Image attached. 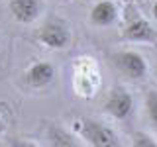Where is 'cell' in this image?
<instances>
[{"label":"cell","mask_w":157,"mask_h":147,"mask_svg":"<svg viewBox=\"0 0 157 147\" xmlns=\"http://www.w3.org/2000/svg\"><path fill=\"white\" fill-rule=\"evenodd\" d=\"M75 130L81 131V135L92 147H120L118 135L108 126L94 120H81L75 124Z\"/></svg>","instance_id":"1"},{"label":"cell","mask_w":157,"mask_h":147,"mask_svg":"<svg viewBox=\"0 0 157 147\" xmlns=\"http://www.w3.org/2000/svg\"><path fill=\"white\" fill-rule=\"evenodd\" d=\"M37 39L45 47L51 49H65L71 41V32L67 24L61 20H47L37 32Z\"/></svg>","instance_id":"2"},{"label":"cell","mask_w":157,"mask_h":147,"mask_svg":"<svg viewBox=\"0 0 157 147\" xmlns=\"http://www.w3.org/2000/svg\"><path fill=\"white\" fill-rule=\"evenodd\" d=\"M114 63H116V67L130 78H144L145 73H147L145 59L136 51H120V53H116Z\"/></svg>","instance_id":"3"},{"label":"cell","mask_w":157,"mask_h":147,"mask_svg":"<svg viewBox=\"0 0 157 147\" xmlns=\"http://www.w3.org/2000/svg\"><path fill=\"white\" fill-rule=\"evenodd\" d=\"M104 108L112 118L124 120V118H128L132 114V110H134V98H132V94L126 90V88L118 86L108 94V100H106Z\"/></svg>","instance_id":"4"},{"label":"cell","mask_w":157,"mask_h":147,"mask_svg":"<svg viewBox=\"0 0 157 147\" xmlns=\"http://www.w3.org/2000/svg\"><path fill=\"white\" fill-rule=\"evenodd\" d=\"M12 18L20 24H33L43 12V0H10Z\"/></svg>","instance_id":"5"},{"label":"cell","mask_w":157,"mask_h":147,"mask_svg":"<svg viewBox=\"0 0 157 147\" xmlns=\"http://www.w3.org/2000/svg\"><path fill=\"white\" fill-rule=\"evenodd\" d=\"M55 78V67L47 61H37L26 71V82L33 88L47 86Z\"/></svg>","instance_id":"6"},{"label":"cell","mask_w":157,"mask_h":147,"mask_svg":"<svg viewBox=\"0 0 157 147\" xmlns=\"http://www.w3.org/2000/svg\"><path fill=\"white\" fill-rule=\"evenodd\" d=\"M124 37L130 41H147V43H155L157 32L153 26H149V22H145L144 18H134L124 29Z\"/></svg>","instance_id":"7"},{"label":"cell","mask_w":157,"mask_h":147,"mask_svg":"<svg viewBox=\"0 0 157 147\" xmlns=\"http://www.w3.org/2000/svg\"><path fill=\"white\" fill-rule=\"evenodd\" d=\"M118 20V8L110 0H102L92 6L90 10V22L94 26H110Z\"/></svg>","instance_id":"8"},{"label":"cell","mask_w":157,"mask_h":147,"mask_svg":"<svg viewBox=\"0 0 157 147\" xmlns=\"http://www.w3.org/2000/svg\"><path fill=\"white\" fill-rule=\"evenodd\" d=\"M47 139H49V147H78L75 137H73L71 134H67L65 130L57 127V126L49 127Z\"/></svg>","instance_id":"9"},{"label":"cell","mask_w":157,"mask_h":147,"mask_svg":"<svg viewBox=\"0 0 157 147\" xmlns=\"http://www.w3.org/2000/svg\"><path fill=\"white\" fill-rule=\"evenodd\" d=\"M145 106H147V114H149V120L153 127L157 130V90H149L145 98Z\"/></svg>","instance_id":"10"},{"label":"cell","mask_w":157,"mask_h":147,"mask_svg":"<svg viewBox=\"0 0 157 147\" xmlns=\"http://www.w3.org/2000/svg\"><path fill=\"white\" fill-rule=\"evenodd\" d=\"M134 147H157V141L147 134H136L134 137Z\"/></svg>","instance_id":"11"},{"label":"cell","mask_w":157,"mask_h":147,"mask_svg":"<svg viewBox=\"0 0 157 147\" xmlns=\"http://www.w3.org/2000/svg\"><path fill=\"white\" fill-rule=\"evenodd\" d=\"M10 147H37V145L28 141V139H12L10 141Z\"/></svg>","instance_id":"12"},{"label":"cell","mask_w":157,"mask_h":147,"mask_svg":"<svg viewBox=\"0 0 157 147\" xmlns=\"http://www.w3.org/2000/svg\"><path fill=\"white\" fill-rule=\"evenodd\" d=\"M153 18H155V20H157V2H155V4H153Z\"/></svg>","instance_id":"13"},{"label":"cell","mask_w":157,"mask_h":147,"mask_svg":"<svg viewBox=\"0 0 157 147\" xmlns=\"http://www.w3.org/2000/svg\"><path fill=\"white\" fill-rule=\"evenodd\" d=\"M4 131V124H2V120H0V134Z\"/></svg>","instance_id":"14"}]
</instances>
